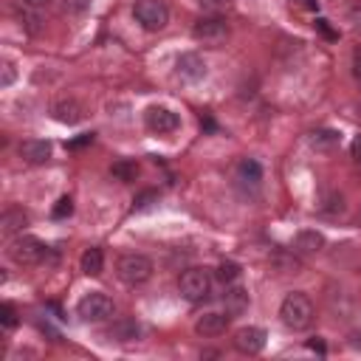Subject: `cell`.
<instances>
[{
  "label": "cell",
  "mask_w": 361,
  "mask_h": 361,
  "mask_svg": "<svg viewBox=\"0 0 361 361\" xmlns=\"http://www.w3.org/2000/svg\"><path fill=\"white\" fill-rule=\"evenodd\" d=\"M152 271H155V265H152V259L144 257V254H124V257L118 259V265H116L118 279H121L124 285H130V288L144 285V282L152 276Z\"/></svg>",
  "instance_id": "cell-4"
},
{
  "label": "cell",
  "mask_w": 361,
  "mask_h": 361,
  "mask_svg": "<svg viewBox=\"0 0 361 361\" xmlns=\"http://www.w3.org/2000/svg\"><path fill=\"white\" fill-rule=\"evenodd\" d=\"M133 17L144 31H161L169 23V8L164 0H135Z\"/></svg>",
  "instance_id": "cell-6"
},
{
  "label": "cell",
  "mask_w": 361,
  "mask_h": 361,
  "mask_svg": "<svg viewBox=\"0 0 361 361\" xmlns=\"http://www.w3.org/2000/svg\"><path fill=\"white\" fill-rule=\"evenodd\" d=\"M152 203H158V192H155V189H147V192H141V195L133 200V209L141 212V209H149Z\"/></svg>",
  "instance_id": "cell-27"
},
{
  "label": "cell",
  "mask_w": 361,
  "mask_h": 361,
  "mask_svg": "<svg viewBox=\"0 0 361 361\" xmlns=\"http://www.w3.org/2000/svg\"><path fill=\"white\" fill-rule=\"evenodd\" d=\"M353 76H355V82L361 87V45L353 51Z\"/></svg>",
  "instance_id": "cell-33"
},
{
  "label": "cell",
  "mask_w": 361,
  "mask_h": 361,
  "mask_svg": "<svg viewBox=\"0 0 361 361\" xmlns=\"http://www.w3.org/2000/svg\"><path fill=\"white\" fill-rule=\"evenodd\" d=\"M178 290L186 302L192 305H200L212 296V274L206 268H186L180 276H178Z\"/></svg>",
  "instance_id": "cell-2"
},
{
  "label": "cell",
  "mask_w": 361,
  "mask_h": 361,
  "mask_svg": "<svg viewBox=\"0 0 361 361\" xmlns=\"http://www.w3.org/2000/svg\"><path fill=\"white\" fill-rule=\"evenodd\" d=\"M14 79H17L14 62H11V59H6V62H3V73H0V85H3V87H8V85H11Z\"/></svg>",
  "instance_id": "cell-31"
},
{
  "label": "cell",
  "mask_w": 361,
  "mask_h": 361,
  "mask_svg": "<svg viewBox=\"0 0 361 361\" xmlns=\"http://www.w3.org/2000/svg\"><path fill=\"white\" fill-rule=\"evenodd\" d=\"M79 268L85 276H99L104 271V251L102 248H87L79 259Z\"/></svg>",
  "instance_id": "cell-20"
},
{
  "label": "cell",
  "mask_w": 361,
  "mask_h": 361,
  "mask_svg": "<svg viewBox=\"0 0 361 361\" xmlns=\"http://www.w3.org/2000/svg\"><path fill=\"white\" fill-rule=\"evenodd\" d=\"M51 214H54V217H56V220H62V217H71V214H73V200H71V197H68V195H65V197H59V200H56V206H54V212H51Z\"/></svg>",
  "instance_id": "cell-30"
},
{
  "label": "cell",
  "mask_w": 361,
  "mask_h": 361,
  "mask_svg": "<svg viewBox=\"0 0 361 361\" xmlns=\"http://www.w3.org/2000/svg\"><path fill=\"white\" fill-rule=\"evenodd\" d=\"M237 180L240 183H248V186H259L262 180V166L254 161V158H243L237 164Z\"/></svg>",
  "instance_id": "cell-21"
},
{
  "label": "cell",
  "mask_w": 361,
  "mask_h": 361,
  "mask_svg": "<svg viewBox=\"0 0 361 361\" xmlns=\"http://www.w3.org/2000/svg\"><path fill=\"white\" fill-rule=\"evenodd\" d=\"M90 141H93V133H85V135L68 141V149H79V147H85V144H90Z\"/></svg>",
  "instance_id": "cell-34"
},
{
  "label": "cell",
  "mask_w": 361,
  "mask_h": 361,
  "mask_svg": "<svg viewBox=\"0 0 361 361\" xmlns=\"http://www.w3.org/2000/svg\"><path fill=\"white\" fill-rule=\"evenodd\" d=\"M107 336H110L113 341L130 344V341H138V338H141V324H138L133 316H121V319H116V322L107 327Z\"/></svg>",
  "instance_id": "cell-14"
},
{
  "label": "cell",
  "mask_w": 361,
  "mask_h": 361,
  "mask_svg": "<svg viewBox=\"0 0 361 361\" xmlns=\"http://www.w3.org/2000/svg\"><path fill=\"white\" fill-rule=\"evenodd\" d=\"M113 299L107 296V293H102V290H90V293H85L82 299H79V305H76V313H79V319L82 322H93V324H99V322H107L110 316H113Z\"/></svg>",
  "instance_id": "cell-5"
},
{
  "label": "cell",
  "mask_w": 361,
  "mask_h": 361,
  "mask_svg": "<svg viewBox=\"0 0 361 361\" xmlns=\"http://www.w3.org/2000/svg\"><path fill=\"white\" fill-rule=\"evenodd\" d=\"M144 124L155 135H169V133H175L180 127V116L175 110L164 107V104H149L144 110Z\"/></svg>",
  "instance_id": "cell-8"
},
{
  "label": "cell",
  "mask_w": 361,
  "mask_h": 361,
  "mask_svg": "<svg viewBox=\"0 0 361 361\" xmlns=\"http://www.w3.org/2000/svg\"><path fill=\"white\" fill-rule=\"evenodd\" d=\"M299 6H305V8H316V0H296Z\"/></svg>",
  "instance_id": "cell-38"
},
{
  "label": "cell",
  "mask_w": 361,
  "mask_h": 361,
  "mask_svg": "<svg viewBox=\"0 0 361 361\" xmlns=\"http://www.w3.org/2000/svg\"><path fill=\"white\" fill-rule=\"evenodd\" d=\"M279 319H282V324L288 330H296V333L307 330L310 322H313V302H310V296L302 293V290L288 293L282 299V305H279Z\"/></svg>",
  "instance_id": "cell-1"
},
{
  "label": "cell",
  "mask_w": 361,
  "mask_h": 361,
  "mask_svg": "<svg viewBox=\"0 0 361 361\" xmlns=\"http://www.w3.org/2000/svg\"><path fill=\"white\" fill-rule=\"evenodd\" d=\"M293 245L296 251H305V254H316L324 248V234L316 231V228H302L296 237H293Z\"/></svg>",
  "instance_id": "cell-18"
},
{
  "label": "cell",
  "mask_w": 361,
  "mask_h": 361,
  "mask_svg": "<svg viewBox=\"0 0 361 361\" xmlns=\"http://www.w3.org/2000/svg\"><path fill=\"white\" fill-rule=\"evenodd\" d=\"M175 73H178L183 82H200V79H206L209 65H206V59H203L200 54L186 51V54H178V59H175Z\"/></svg>",
  "instance_id": "cell-9"
},
{
  "label": "cell",
  "mask_w": 361,
  "mask_h": 361,
  "mask_svg": "<svg viewBox=\"0 0 361 361\" xmlns=\"http://www.w3.org/2000/svg\"><path fill=\"white\" fill-rule=\"evenodd\" d=\"M206 14H220V11H226L228 6H231V0H195Z\"/></svg>",
  "instance_id": "cell-29"
},
{
  "label": "cell",
  "mask_w": 361,
  "mask_h": 361,
  "mask_svg": "<svg viewBox=\"0 0 361 361\" xmlns=\"http://www.w3.org/2000/svg\"><path fill=\"white\" fill-rule=\"evenodd\" d=\"M110 175H113L116 180H121V183H130V180L138 178V164H135L133 158H118V161H113Z\"/></svg>",
  "instance_id": "cell-22"
},
{
  "label": "cell",
  "mask_w": 361,
  "mask_h": 361,
  "mask_svg": "<svg viewBox=\"0 0 361 361\" xmlns=\"http://www.w3.org/2000/svg\"><path fill=\"white\" fill-rule=\"evenodd\" d=\"M268 262H271V268L279 271V274H299V271H302V259L293 257V254L285 251V248H276V251L268 257Z\"/></svg>",
  "instance_id": "cell-19"
},
{
  "label": "cell",
  "mask_w": 361,
  "mask_h": 361,
  "mask_svg": "<svg viewBox=\"0 0 361 361\" xmlns=\"http://www.w3.org/2000/svg\"><path fill=\"white\" fill-rule=\"evenodd\" d=\"M6 251H8V259L17 265H37L45 257V245L31 234H17Z\"/></svg>",
  "instance_id": "cell-7"
},
{
  "label": "cell",
  "mask_w": 361,
  "mask_h": 361,
  "mask_svg": "<svg viewBox=\"0 0 361 361\" xmlns=\"http://www.w3.org/2000/svg\"><path fill=\"white\" fill-rule=\"evenodd\" d=\"M228 322H231L228 313L209 310V313L197 316V322H195V333H197V336H206V338H214V336H223V333H226Z\"/></svg>",
  "instance_id": "cell-12"
},
{
  "label": "cell",
  "mask_w": 361,
  "mask_h": 361,
  "mask_svg": "<svg viewBox=\"0 0 361 361\" xmlns=\"http://www.w3.org/2000/svg\"><path fill=\"white\" fill-rule=\"evenodd\" d=\"M307 144H310L316 152H330V149H336V147L341 144V133L333 130V127H322V130H313V133H310Z\"/></svg>",
  "instance_id": "cell-17"
},
{
  "label": "cell",
  "mask_w": 361,
  "mask_h": 361,
  "mask_svg": "<svg viewBox=\"0 0 361 361\" xmlns=\"http://www.w3.org/2000/svg\"><path fill=\"white\" fill-rule=\"evenodd\" d=\"M237 276H240V265H237V262H220V265H217V279H220L223 285H231Z\"/></svg>",
  "instance_id": "cell-25"
},
{
  "label": "cell",
  "mask_w": 361,
  "mask_h": 361,
  "mask_svg": "<svg viewBox=\"0 0 361 361\" xmlns=\"http://www.w3.org/2000/svg\"><path fill=\"white\" fill-rule=\"evenodd\" d=\"M25 226H28V214H25L23 209H17V206H11V209H6V212L0 214V234H3V237L23 234Z\"/></svg>",
  "instance_id": "cell-16"
},
{
  "label": "cell",
  "mask_w": 361,
  "mask_h": 361,
  "mask_svg": "<svg viewBox=\"0 0 361 361\" xmlns=\"http://www.w3.org/2000/svg\"><path fill=\"white\" fill-rule=\"evenodd\" d=\"M322 212L324 214H341L344 212V197L338 192H327L324 195V203H322Z\"/></svg>",
  "instance_id": "cell-24"
},
{
  "label": "cell",
  "mask_w": 361,
  "mask_h": 361,
  "mask_svg": "<svg viewBox=\"0 0 361 361\" xmlns=\"http://www.w3.org/2000/svg\"><path fill=\"white\" fill-rule=\"evenodd\" d=\"M51 116H54L59 124L73 127V124H79V121L85 118V107H82L76 99H59V102H54Z\"/></svg>",
  "instance_id": "cell-13"
},
{
  "label": "cell",
  "mask_w": 361,
  "mask_h": 361,
  "mask_svg": "<svg viewBox=\"0 0 361 361\" xmlns=\"http://www.w3.org/2000/svg\"><path fill=\"white\" fill-rule=\"evenodd\" d=\"M17 152L25 164H48L54 155V144L45 138H25V141H20Z\"/></svg>",
  "instance_id": "cell-11"
},
{
  "label": "cell",
  "mask_w": 361,
  "mask_h": 361,
  "mask_svg": "<svg viewBox=\"0 0 361 361\" xmlns=\"http://www.w3.org/2000/svg\"><path fill=\"white\" fill-rule=\"evenodd\" d=\"M350 155H353V161L361 166V135L353 138V144H350Z\"/></svg>",
  "instance_id": "cell-35"
},
{
  "label": "cell",
  "mask_w": 361,
  "mask_h": 361,
  "mask_svg": "<svg viewBox=\"0 0 361 361\" xmlns=\"http://www.w3.org/2000/svg\"><path fill=\"white\" fill-rule=\"evenodd\" d=\"M20 3H23V6H28V8H39V11L51 6V0H20Z\"/></svg>",
  "instance_id": "cell-37"
},
{
  "label": "cell",
  "mask_w": 361,
  "mask_h": 361,
  "mask_svg": "<svg viewBox=\"0 0 361 361\" xmlns=\"http://www.w3.org/2000/svg\"><path fill=\"white\" fill-rule=\"evenodd\" d=\"M307 350H313V353H319V355H324V353H327V347H324V341H322V338H310V341H307Z\"/></svg>",
  "instance_id": "cell-36"
},
{
  "label": "cell",
  "mask_w": 361,
  "mask_h": 361,
  "mask_svg": "<svg viewBox=\"0 0 361 361\" xmlns=\"http://www.w3.org/2000/svg\"><path fill=\"white\" fill-rule=\"evenodd\" d=\"M90 3H93V0H65V3H62V8H65V14L79 17V14H85V11L90 8Z\"/></svg>",
  "instance_id": "cell-28"
},
{
  "label": "cell",
  "mask_w": 361,
  "mask_h": 361,
  "mask_svg": "<svg viewBox=\"0 0 361 361\" xmlns=\"http://www.w3.org/2000/svg\"><path fill=\"white\" fill-rule=\"evenodd\" d=\"M313 25H316V31H322V34H324V37H327V39H338V34H336V31H333V28H330V23H327V20H324V17H319V20H316V23H313Z\"/></svg>",
  "instance_id": "cell-32"
},
{
  "label": "cell",
  "mask_w": 361,
  "mask_h": 361,
  "mask_svg": "<svg viewBox=\"0 0 361 361\" xmlns=\"http://www.w3.org/2000/svg\"><path fill=\"white\" fill-rule=\"evenodd\" d=\"M223 305H226V313L228 316H240V313L248 310L251 296H248V290L243 285H228L226 293H223Z\"/></svg>",
  "instance_id": "cell-15"
},
{
  "label": "cell",
  "mask_w": 361,
  "mask_h": 361,
  "mask_svg": "<svg viewBox=\"0 0 361 361\" xmlns=\"http://www.w3.org/2000/svg\"><path fill=\"white\" fill-rule=\"evenodd\" d=\"M0 324H3V330H14L17 327V310H14V305H0Z\"/></svg>",
  "instance_id": "cell-26"
},
{
  "label": "cell",
  "mask_w": 361,
  "mask_h": 361,
  "mask_svg": "<svg viewBox=\"0 0 361 361\" xmlns=\"http://www.w3.org/2000/svg\"><path fill=\"white\" fill-rule=\"evenodd\" d=\"M228 34H231V28H228L226 17H220V14H206V17H200V20L192 25V37H195L200 45H206V48H220V45H226Z\"/></svg>",
  "instance_id": "cell-3"
},
{
  "label": "cell",
  "mask_w": 361,
  "mask_h": 361,
  "mask_svg": "<svg viewBox=\"0 0 361 361\" xmlns=\"http://www.w3.org/2000/svg\"><path fill=\"white\" fill-rule=\"evenodd\" d=\"M265 330L262 327H254V324H248V327H240L237 333H234V347L243 353V355H257V353H262L265 350Z\"/></svg>",
  "instance_id": "cell-10"
},
{
  "label": "cell",
  "mask_w": 361,
  "mask_h": 361,
  "mask_svg": "<svg viewBox=\"0 0 361 361\" xmlns=\"http://www.w3.org/2000/svg\"><path fill=\"white\" fill-rule=\"evenodd\" d=\"M20 25L28 31V34H39L42 31V17H39V8H28L20 3Z\"/></svg>",
  "instance_id": "cell-23"
}]
</instances>
